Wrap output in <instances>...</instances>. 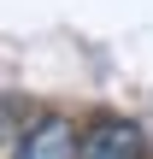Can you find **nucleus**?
I'll use <instances>...</instances> for the list:
<instances>
[{"label":"nucleus","instance_id":"f257e3e1","mask_svg":"<svg viewBox=\"0 0 153 159\" xmlns=\"http://www.w3.org/2000/svg\"><path fill=\"white\" fill-rule=\"evenodd\" d=\"M12 142V159H77V142H83V124L71 112H29V124L6 130Z\"/></svg>","mask_w":153,"mask_h":159},{"label":"nucleus","instance_id":"f03ea898","mask_svg":"<svg viewBox=\"0 0 153 159\" xmlns=\"http://www.w3.org/2000/svg\"><path fill=\"white\" fill-rule=\"evenodd\" d=\"M147 153V136L136 118L124 112H100L83 124V142H77V159H142Z\"/></svg>","mask_w":153,"mask_h":159}]
</instances>
